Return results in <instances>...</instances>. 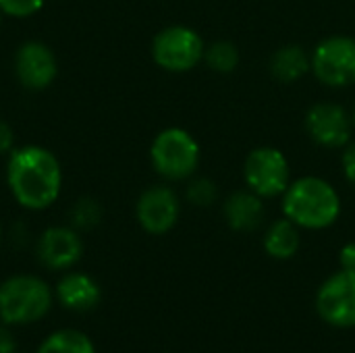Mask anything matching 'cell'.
<instances>
[{"label": "cell", "mask_w": 355, "mask_h": 353, "mask_svg": "<svg viewBox=\"0 0 355 353\" xmlns=\"http://www.w3.org/2000/svg\"><path fill=\"white\" fill-rule=\"evenodd\" d=\"M4 183L15 204L27 212H44L52 208L64 183L58 156L40 144L17 146L4 164Z\"/></svg>", "instance_id": "obj_1"}, {"label": "cell", "mask_w": 355, "mask_h": 353, "mask_svg": "<svg viewBox=\"0 0 355 353\" xmlns=\"http://www.w3.org/2000/svg\"><path fill=\"white\" fill-rule=\"evenodd\" d=\"M283 216L306 231L333 227L341 216V196L337 187L316 175L300 177L281 196Z\"/></svg>", "instance_id": "obj_2"}, {"label": "cell", "mask_w": 355, "mask_h": 353, "mask_svg": "<svg viewBox=\"0 0 355 353\" xmlns=\"http://www.w3.org/2000/svg\"><path fill=\"white\" fill-rule=\"evenodd\" d=\"M54 287L29 273L10 275L0 283V322L27 327L44 320L54 306Z\"/></svg>", "instance_id": "obj_3"}, {"label": "cell", "mask_w": 355, "mask_h": 353, "mask_svg": "<svg viewBox=\"0 0 355 353\" xmlns=\"http://www.w3.org/2000/svg\"><path fill=\"white\" fill-rule=\"evenodd\" d=\"M150 164L166 183L189 181L202 162L198 139L183 127H166L158 131L150 144Z\"/></svg>", "instance_id": "obj_4"}, {"label": "cell", "mask_w": 355, "mask_h": 353, "mask_svg": "<svg viewBox=\"0 0 355 353\" xmlns=\"http://www.w3.org/2000/svg\"><path fill=\"white\" fill-rule=\"evenodd\" d=\"M152 60L166 73H189L204 62V37L189 25L162 27L150 46Z\"/></svg>", "instance_id": "obj_5"}, {"label": "cell", "mask_w": 355, "mask_h": 353, "mask_svg": "<svg viewBox=\"0 0 355 353\" xmlns=\"http://www.w3.org/2000/svg\"><path fill=\"white\" fill-rule=\"evenodd\" d=\"M243 181L245 187L262 200L281 198L293 181L289 158L283 150L272 146L254 148L243 162Z\"/></svg>", "instance_id": "obj_6"}, {"label": "cell", "mask_w": 355, "mask_h": 353, "mask_svg": "<svg viewBox=\"0 0 355 353\" xmlns=\"http://www.w3.org/2000/svg\"><path fill=\"white\" fill-rule=\"evenodd\" d=\"M314 77L333 89H343L355 83V37L329 35L310 52Z\"/></svg>", "instance_id": "obj_7"}, {"label": "cell", "mask_w": 355, "mask_h": 353, "mask_svg": "<svg viewBox=\"0 0 355 353\" xmlns=\"http://www.w3.org/2000/svg\"><path fill=\"white\" fill-rule=\"evenodd\" d=\"M318 316L335 329H355V270L341 268L316 291Z\"/></svg>", "instance_id": "obj_8"}, {"label": "cell", "mask_w": 355, "mask_h": 353, "mask_svg": "<svg viewBox=\"0 0 355 353\" xmlns=\"http://www.w3.org/2000/svg\"><path fill=\"white\" fill-rule=\"evenodd\" d=\"M12 73L23 89L44 92L58 77V58L42 40H25L12 54Z\"/></svg>", "instance_id": "obj_9"}, {"label": "cell", "mask_w": 355, "mask_h": 353, "mask_svg": "<svg viewBox=\"0 0 355 353\" xmlns=\"http://www.w3.org/2000/svg\"><path fill=\"white\" fill-rule=\"evenodd\" d=\"M135 218L148 235L160 237L171 233L181 218L179 193L166 183L146 187L135 202Z\"/></svg>", "instance_id": "obj_10"}, {"label": "cell", "mask_w": 355, "mask_h": 353, "mask_svg": "<svg viewBox=\"0 0 355 353\" xmlns=\"http://www.w3.org/2000/svg\"><path fill=\"white\" fill-rule=\"evenodd\" d=\"M85 252L83 237L71 225L46 227L35 239V258L50 273L73 270Z\"/></svg>", "instance_id": "obj_11"}, {"label": "cell", "mask_w": 355, "mask_h": 353, "mask_svg": "<svg viewBox=\"0 0 355 353\" xmlns=\"http://www.w3.org/2000/svg\"><path fill=\"white\" fill-rule=\"evenodd\" d=\"M308 137L327 150H343L354 135V123L347 108L337 102H314L304 119Z\"/></svg>", "instance_id": "obj_12"}, {"label": "cell", "mask_w": 355, "mask_h": 353, "mask_svg": "<svg viewBox=\"0 0 355 353\" xmlns=\"http://www.w3.org/2000/svg\"><path fill=\"white\" fill-rule=\"evenodd\" d=\"M54 300L73 314H85L102 302V287L87 273L67 270L54 285Z\"/></svg>", "instance_id": "obj_13"}, {"label": "cell", "mask_w": 355, "mask_h": 353, "mask_svg": "<svg viewBox=\"0 0 355 353\" xmlns=\"http://www.w3.org/2000/svg\"><path fill=\"white\" fill-rule=\"evenodd\" d=\"M264 200L250 189L233 191L223 204V216L235 233H252L264 221Z\"/></svg>", "instance_id": "obj_14"}, {"label": "cell", "mask_w": 355, "mask_h": 353, "mask_svg": "<svg viewBox=\"0 0 355 353\" xmlns=\"http://www.w3.org/2000/svg\"><path fill=\"white\" fill-rule=\"evenodd\" d=\"M268 69L277 81L295 83L308 73H312L310 52H306V48L300 44H285L277 52H272Z\"/></svg>", "instance_id": "obj_15"}, {"label": "cell", "mask_w": 355, "mask_h": 353, "mask_svg": "<svg viewBox=\"0 0 355 353\" xmlns=\"http://www.w3.org/2000/svg\"><path fill=\"white\" fill-rule=\"evenodd\" d=\"M300 231L302 229L285 216L275 221L264 233V241H262L264 252L275 260H291L302 246Z\"/></svg>", "instance_id": "obj_16"}, {"label": "cell", "mask_w": 355, "mask_h": 353, "mask_svg": "<svg viewBox=\"0 0 355 353\" xmlns=\"http://www.w3.org/2000/svg\"><path fill=\"white\" fill-rule=\"evenodd\" d=\"M35 353H98L89 335L77 329H58L42 339Z\"/></svg>", "instance_id": "obj_17"}, {"label": "cell", "mask_w": 355, "mask_h": 353, "mask_svg": "<svg viewBox=\"0 0 355 353\" xmlns=\"http://www.w3.org/2000/svg\"><path fill=\"white\" fill-rule=\"evenodd\" d=\"M239 60H241L239 48L233 42H229V40H216V42L206 46L204 62L214 73L229 75V73H233L239 67Z\"/></svg>", "instance_id": "obj_18"}, {"label": "cell", "mask_w": 355, "mask_h": 353, "mask_svg": "<svg viewBox=\"0 0 355 353\" xmlns=\"http://www.w3.org/2000/svg\"><path fill=\"white\" fill-rule=\"evenodd\" d=\"M102 216H104L102 204L92 196L77 198L73 206L69 208V225L77 229L79 233L94 231L102 223Z\"/></svg>", "instance_id": "obj_19"}, {"label": "cell", "mask_w": 355, "mask_h": 353, "mask_svg": "<svg viewBox=\"0 0 355 353\" xmlns=\"http://www.w3.org/2000/svg\"><path fill=\"white\" fill-rule=\"evenodd\" d=\"M185 200L191 206L208 208L218 200V187L208 177H191L187 181V187H185Z\"/></svg>", "instance_id": "obj_20"}, {"label": "cell", "mask_w": 355, "mask_h": 353, "mask_svg": "<svg viewBox=\"0 0 355 353\" xmlns=\"http://www.w3.org/2000/svg\"><path fill=\"white\" fill-rule=\"evenodd\" d=\"M44 4L46 0H0V12L8 19H31Z\"/></svg>", "instance_id": "obj_21"}, {"label": "cell", "mask_w": 355, "mask_h": 353, "mask_svg": "<svg viewBox=\"0 0 355 353\" xmlns=\"http://www.w3.org/2000/svg\"><path fill=\"white\" fill-rule=\"evenodd\" d=\"M15 148H17V137L12 125L6 119H0V156L6 158Z\"/></svg>", "instance_id": "obj_22"}, {"label": "cell", "mask_w": 355, "mask_h": 353, "mask_svg": "<svg viewBox=\"0 0 355 353\" xmlns=\"http://www.w3.org/2000/svg\"><path fill=\"white\" fill-rule=\"evenodd\" d=\"M341 164H343V175H345L347 183H352V185L355 187V141L354 139L343 148Z\"/></svg>", "instance_id": "obj_23"}, {"label": "cell", "mask_w": 355, "mask_h": 353, "mask_svg": "<svg viewBox=\"0 0 355 353\" xmlns=\"http://www.w3.org/2000/svg\"><path fill=\"white\" fill-rule=\"evenodd\" d=\"M0 353H17V339L10 327L0 322Z\"/></svg>", "instance_id": "obj_24"}, {"label": "cell", "mask_w": 355, "mask_h": 353, "mask_svg": "<svg viewBox=\"0 0 355 353\" xmlns=\"http://www.w3.org/2000/svg\"><path fill=\"white\" fill-rule=\"evenodd\" d=\"M339 262H341V268H352V270H355V241H349V243H345L341 248Z\"/></svg>", "instance_id": "obj_25"}, {"label": "cell", "mask_w": 355, "mask_h": 353, "mask_svg": "<svg viewBox=\"0 0 355 353\" xmlns=\"http://www.w3.org/2000/svg\"><path fill=\"white\" fill-rule=\"evenodd\" d=\"M2 243H4V227L0 223V248H2Z\"/></svg>", "instance_id": "obj_26"}, {"label": "cell", "mask_w": 355, "mask_h": 353, "mask_svg": "<svg viewBox=\"0 0 355 353\" xmlns=\"http://www.w3.org/2000/svg\"><path fill=\"white\" fill-rule=\"evenodd\" d=\"M349 114H352V123H354V127H355V102H354V106H352V110H349Z\"/></svg>", "instance_id": "obj_27"}, {"label": "cell", "mask_w": 355, "mask_h": 353, "mask_svg": "<svg viewBox=\"0 0 355 353\" xmlns=\"http://www.w3.org/2000/svg\"><path fill=\"white\" fill-rule=\"evenodd\" d=\"M2 21H4V15L0 12V29H2Z\"/></svg>", "instance_id": "obj_28"}]
</instances>
